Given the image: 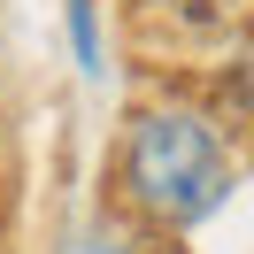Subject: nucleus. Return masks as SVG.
Returning <instances> with one entry per match:
<instances>
[{
    "label": "nucleus",
    "mask_w": 254,
    "mask_h": 254,
    "mask_svg": "<svg viewBox=\"0 0 254 254\" xmlns=\"http://www.w3.org/2000/svg\"><path fill=\"white\" fill-rule=\"evenodd\" d=\"M69 47H77L85 77H100V8L93 0H69Z\"/></svg>",
    "instance_id": "nucleus-2"
},
{
    "label": "nucleus",
    "mask_w": 254,
    "mask_h": 254,
    "mask_svg": "<svg viewBox=\"0 0 254 254\" xmlns=\"http://www.w3.org/2000/svg\"><path fill=\"white\" fill-rule=\"evenodd\" d=\"M116 177H124L131 208L146 223H170V231L208 223L239 185L231 146L200 108H139L124 131V154H116Z\"/></svg>",
    "instance_id": "nucleus-1"
}]
</instances>
